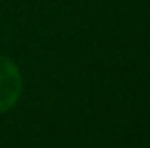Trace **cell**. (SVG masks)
<instances>
[{
	"label": "cell",
	"instance_id": "1",
	"mask_svg": "<svg viewBox=\"0 0 150 148\" xmlns=\"http://www.w3.org/2000/svg\"><path fill=\"white\" fill-rule=\"evenodd\" d=\"M23 91V78L17 65L0 55V114L15 106Z\"/></svg>",
	"mask_w": 150,
	"mask_h": 148
}]
</instances>
